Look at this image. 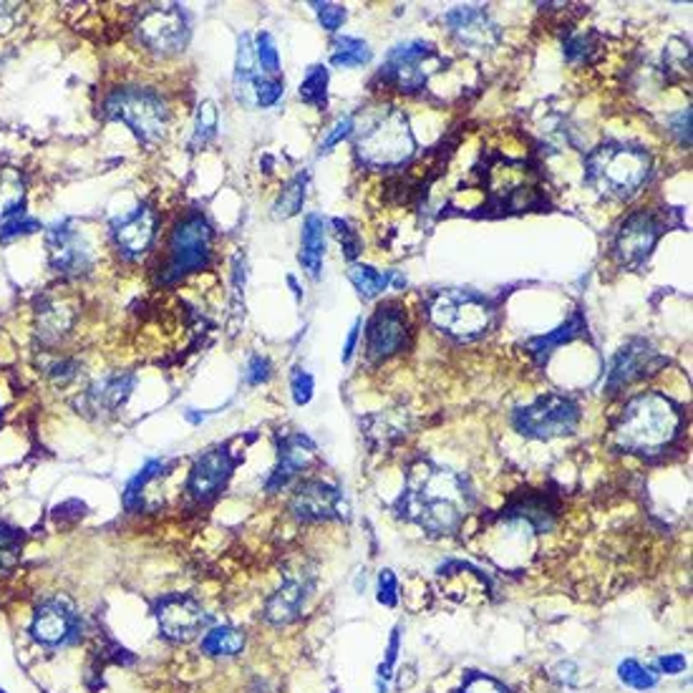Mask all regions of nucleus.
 Listing matches in <instances>:
<instances>
[{"label": "nucleus", "instance_id": "nucleus-1", "mask_svg": "<svg viewBox=\"0 0 693 693\" xmlns=\"http://www.w3.org/2000/svg\"><path fill=\"white\" fill-rule=\"evenodd\" d=\"M475 505L465 477L434 461H416L406 475V487L396 502L404 520L434 538L457 532Z\"/></svg>", "mask_w": 693, "mask_h": 693}, {"label": "nucleus", "instance_id": "nucleus-2", "mask_svg": "<svg viewBox=\"0 0 693 693\" xmlns=\"http://www.w3.org/2000/svg\"><path fill=\"white\" fill-rule=\"evenodd\" d=\"M683 414L663 394H641L625 404L623 414L613 424V444L628 455L655 457L663 455L681 437Z\"/></svg>", "mask_w": 693, "mask_h": 693}, {"label": "nucleus", "instance_id": "nucleus-3", "mask_svg": "<svg viewBox=\"0 0 693 693\" xmlns=\"http://www.w3.org/2000/svg\"><path fill=\"white\" fill-rule=\"evenodd\" d=\"M356 156L371 170H391L414 156L416 142L409 119L399 106L384 104L368 109L360 124H354Z\"/></svg>", "mask_w": 693, "mask_h": 693}, {"label": "nucleus", "instance_id": "nucleus-4", "mask_svg": "<svg viewBox=\"0 0 693 693\" xmlns=\"http://www.w3.org/2000/svg\"><path fill=\"white\" fill-rule=\"evenodd\" d=\"M651 174V156L641 146L608 142L588 154L585 182L613 200H631Z\"/></svg>", "mask_w": 693, "mask_h": 693}, {"label": "nucleus", "instance_id": "nucleus-5", "mask_svg": "<svg viewBox=\"0 0 693 693\" xmlns=\"http://www.w3.org/2000/svg\"><path fill=\"white\" fill-rule=\"evenodd\" d=\"M101 116L109 122L126 124L144 144L162 142L166 129H170L166 101L156 91L144 86H119L109 91L104 104H101Z\"/></svg>", "mask_w": 693, "mask_h": 693}, {"label": "nucleus", "instance_id": "nucleus-6", "mask_svg": "<svg viewBox=\"0 0 693 693\" xmlns=\"http://www.w3.org/2000/svg\"><path fill=\"white\" fill-rule=\"evenodd\" d=\"M492 305L467 291H444L429 305V320L457 340H477L492 326Z\"/></svg>", "mask_w": 693, "mask_h": 693}, {"label": "nucleus", "instance_id": "nucleus-7", "mask_svg": "<svg viewBox=\"0 0 693 693\" xmlns=\"http://www.w3.org/2000/svg\"><path fill=\"white\" fill-rule=\"evenodd\" d=\"M212 257V227L205 215L190 212L172 230L170 249L162 271V283L182 281L184 275L200 273L210 265Z\"/></svg>", "mask_w": 693, "mask_h": 693}, {"label": "nucleus", "instance_id": "nucleus-8", "mask_svg": "<svg viewBox=\"0 0 693 693\" xmlns=\"http://www.w3.org/2000/svg\"><path fill=\"white\" fill-rule=\"evenodd\" d=\"M580 424V404L570 396L548 394L530 406H522L512 414V427L530 439H558L568 437Z\"/></svg>", "mask_w": 693, "mask_h": 693}, {"label": "nucleus", "instance_id": "nucleus-9", "mask_svg": "<svg viewBox=\"0 0 693 693\" xmlns=\"http://www.w3.org/2000/svg\"><path fill=\"white\" fill-rule=\"evenodd\" d=\"M437 67H441V55L431 43L409 41V43L396 45V49L388 53V59L378 77H381L386 83H391L394 89L411 94V91H419L427 86V81L431 79V73L437 71Z\"/></svg>", "mask_w": 693, "mask_h": 693}, {"label": "nucleus", "instance_id": "nucleus-10", "mask_svg": "<svg viewBox=\"0 0 693 693\" xmlns=\"http://www.w3.org/2000/svg\"><path fill=\"white\" fill-rule=\"evenodd\" d=\"M136 35L146 49L160 55H172L184 51L190 41V21L180 6H146L139 13Z\"/></svg>", "mask_w": 693, "mask_h": 693}, {"label": "nucleus", "instance_id": "nucleus-11", "mask_svg": "<svg viewBox=\"0 0 693 693\" xmlns=\"http://www.w3.org/2000/svg\"><path fill=\"white\" fill-rule=\"evenodd\" d=\"M45 247H49V261L55 273L77 277L86 275L94 265V255L81 230L71 220L53 222L45 233Z\"/></svg>", "mask_w": 693, "mask_h": 693}, {"label": "nucleus", "instance_id": "nucleus-12", "mask_svg": "<svg viewBox=\"0 0 693 693\" xmlns=\"http://www.w3.org/2000/svg\"><path fill=\"white\" fill-rule=\"evenodd\" d=\"M154 618L162 635L172 643H190L207 625V613L192 595H164L156 600Z\"/></svg>", "mask_w": 693, "mask_h": 693}, {"label": "nucleus", "instance_id": "nucleus-13", "mask_svg": "<svg viewBox=\"0 0 693 693\" xmlns=\"http://www.w3.org/2000/svg\"><path fill=\"white\" fill-rule=\"evenodd\" d=\"M79 633V613L67 598H49L35 608L31 621V635L35 643L45 645V649H61V645L77 643Z\"/></svg>", "mask_w": 693, "mask_h": 693}, {"label": "nucleus", "instance_id": "nucleus-14", "mask_svg": "<svg viewBox=\"0 0 693 693\" xmlns=\"http://www.w3.org/2000/svg\"><path fill=\"white\" fill-rule=\"evenodd\" d=\"M661 235L663 225L653 212H635V215L625 217L623 225L618 227L613 243L618 263L628 267L641 265L651 255V249L659 243Z\"/></svg>", "mask_w": 693, "mask_h": 693}, {"label": "nucleus", "instance_id": "nucleus-15", "mask_svg": "<svg viewBox=\"0 0 693 693\" xmlns=\"http://www.w3.org/2000/svg\"><path fill=\"white\" fill-rule=\"evenodd\" d=\"M291 512L300 522L340 520V517H348V505L338 487L320 482V479H308L293 492Z\"/></svg>", "mask_w": 693, "mask_h": 693}, {"label": "nucleus", "instance_id": "nucleus-16", "mask_svg": "<svg viewBox=\"0 0 693 693\" xmlns=\"http://www.w3.org/2000/svg\"><path fill=\"white\" fill-rule=\"evenodd\" d=\"M235 465L237 461L227 447L210 449L194 461L187 479V492L194 502H212L222 492V487L227 485V479L233 477Z\"/></svg>", "mask_w": 693, "mask_h": 693}, {"label": "nucleus", "instance_id": "nucleus-17", "mask_svg": "<svg viewBox=\"0 0 693 693\" xmlns=\"http://www.w3.org/2000/svg\"><path fill=\"white\" fill-rule=\"evenodd\" d=\"M449 33L469 51H489L499 41L497 26L489 21V16L479 6H459L444 16Z\"/></svg>", "mask_w": 693, "mask_h": 693}, {"label": "nucleus", "instance_id": "nucleus-18", "mask_svg": "<svg viewBox=\"0 0 693 693\" xmlns=\"http://www.w3.org/2000/svg\"><path fill=\"white\" fill-rule=\"evenodd\" d=\"M659 366H663V358L655 356L651 344H645V340H631L625 348L618 350L613 364H610L605 388L610 394H618L621 388L653 374Z\"/></svg>", "mask_w": 693, "mask_h": 693}, {"label": "nucleus", "instance_id": "nucleus-19", "mask_svg": "<svg viewBox=\"0 0 693 693\" xmlns=\"http://www.w3.org/2000/svg\"><path fill=\"white\" fill-rule=\"evenodd\" d=\"M154 235H156V215L150 205H139L134 212L119 217L114 225H111L114 245L119 253L129 257V261L142 257L146 249H150Z\"/></svg>", "mask_w": 693, "mask_h": 693}, {"label": "nucleus", "instance_id": "nucleus-20", "mask_svg": "<svg viewBox=\"0 0 693 693\" xmlns=\"http://www.w3.org/2000/svg\"><path fill=\"white\" fill-rule=\"evenodd\" d=\"M406 344V316L399 305H381L368 320L366 346L371 358H388L399 354Z\"/></svg>", "mask_w": 693, "mask_h": 693}, {"label": "nucleus", "instance_id": "nucleus-21", "mask_svg": "<svg viewBox=\"0 0 693 693\" xmlns=\"http://www.w3.org/2000/svg\"><path fill=\"white\" fill-rule=\"evenodd\" d=\"M318 449L305 434H285L277 444V465L273 469L271 479H267V489L271 492H281L283 487L291 485V479L295 475H300L303 469H308L316 459Z\"/></svg>", "mask_w": 693, "mask_h": 693}, {"label": "nucleus", "instance_id": "nucleus-22", "mask_svg": "<svg viewBox=\"0 0 693 693\" xmlns=\"http://www.w3.org/2000/svg\"><path fill=\"white\" fill-rule=\"evenodd\" d=\"M558 517V502L550 495L534 492V489H524L512 502L502 510V520H517L538 532H548Z\"/></svg>", "mask_w": 693, "mask_h": 693}, {"label": "nucleus", "instance_id": "nucleus-23", "mask_svg": "<svg viewBox=\"0 0 693 693\" xmlns=\"http://www.w3.org/2000/svg\"><path fill=\"white\" fill-rule=\"evenodd\" d=\"M441 590L457 603H479L487 598V578L477 568L467 565V562H449V565L439 568Z\"/></svg>", "mask_w": 693, "mask_h": 693}, {"label": "nucleus", "instance_id": "nucleus-24", "mask_svg": "<svg viewBox=\"0 0 693 693\" xmlns=\"http://www.w3.org/2000/svg\"><path fill=\"white\" fill-rule=\"evenodd\" d=\"M77 320V308L67 298L59 295H45L35 308V333L43 344H59V340L71 330Z\"/></svg>", "mask_w": 693, "mask_h": 693}, {"label": "nucleus", "instance_id": "nucleus-25", "mask_svg": "<svg viewBox=\"0 0 693 693\" xmlns=\"http://www.w3.org/2000/svg\"><path fill=\"white\" fill-rule=\"evenodd\" d=\"M310 582L305 578H288L265 603V621L273 625H288L300 615L308 600Z\"/></svg>", "mask_w": 693, "mask_h": 693}, {"label": "nucleus", "instance_id": "nucleus-26", "mask_svg": "<svg viewBox=\"0 0 693 693\" xmlns=\"http://www.w3.org/2000/svg\"><path fill=\"white\" fill-rule=\"evenodd\" d=\"M134 388V376L116 374L96 381L86 391V406L96 414H111L122 406Z\"/></svg>", "mask_w": 693, "mask_h": 693}, {"label": "nucleus", "instance_id": "nucleus-27", "mask_svg": "<svg viewBox=\"0 0 693 693\" xmlns=\"http://www.w3.org/2000/svg\"><path fill=\"white\" fill-rule=\"evenodd\" d=\"M323 255H326V222L320 215H308L300 235V263L310 277L320 275Z\"/></svg>", "mask_w": 693, "mask_h": 693}, {"label": "nucleus", "instance_id": "nucleus-28", "mask_svg": "<svg viewBox=\"0 0 693 693\" xmlns=\"http://www.w3.org/2000/svg\"><path fill=\"white\" fill-rule=\"evenodd\" d=\"M582 330H585V320H582L580 313H572V316L562 323V326H558L550 333H544V336L527 340V350H530V354L542 364V360L550 358L554 348H560V346L570 344V340H575Z\"/></svg>", "mask_w": 693, "mask_h": 693}, {"label": "nucleus", "instance_id": "nucleus-29", "mask_svg": "<svg viewBox=\"0 0 693 693\" xmlns=\"http://www.w3.org/2000/svg\"><path fill=\"white\" fill-rule=\"evenodd\" d=\"M261 77L255 59V43L249 39V33L240 35V49H237V63H235V96L240 101H253V86L255 79Z\"/></svg>", "mask_w": 693, "mask_h": 693}, {"label": "nucleus", "instance_id": "nucleus-30", "mask_svg": "<svg viewBox=\"0 0 693 693\" xmlns=\"http://www.w3.org/2000/svg\"><path fill=\"white\" fill-rule=\"evenodd\" d=\"M245 649V633L237 628L220 625L202 638V653L212 655V659H233V655L243 653Z\"/></svg>", "mask_w": 693, "mask_h": 693}, {"label": "nucleus", "instance_id": "nucleus-31", "mask_svg": "<svg viewBox=\"0 0 693 693\" xmlns=\"http://www.w3.org/2000/svg\"><path fill=\"white\" fill-rule=\"evenodd\" d=\"M371 61V49H368L366 41L354 39V35H340L333 43L330 63L338 69H358L364 63Z\"/></svg>", "mask_w": 693, "mask_h": 693}, {"label": "nucleus", "instance_id": "nucleus-32", "mask_svg": "<svg viewBox=\"0 0 693 693\" xmlns=\"http://www.w3.org/2000/svg\"><path fill=\"white\" fill-rule=\"evenodd\" d=\"M26 200V182L18 170H0V217L18 215Z\"/></svg>", "mask_w": 693, "mask_h": 693}, {"label": "nucleus", "instance_id": "nucleus-33", "mask_svg": "<svg viewBox=\"0 0 693 693\" xmlns=\"http://www.w3.org/2000/svg\"><path fill=\"white\" fill-rule=\"evenodd\" d=\"M305 192H308V174H298V177H293L288 184H285L281 197L275 200L273 217L288 220L293 215H298V212L303 210Z\"/></svg>", "mask_w": 693, "mask_h": 693}, {"label": "nucleus", "instance_id": "nucleus-34", "mask_svg": "<svg viewBox=\"0 0 693 693\" xmlns=\"http://www.w3.org/2000/svg\"><path fill=\"white\" fill-rule=\"evenodd\" d=\"M348 281L354 283V288L364 295V298H376L378 293H384L388 288V281H391V275L376 271V267H371V265L354 263L348 267Z\"/></svg>", "mask_w": 693, "mask_h": 693}, {"label": "nucleus", "instance_id": "nucleus-35", "mask_svg": "<svg viewBox=\"0 0 693 693\" xmlns=\"http://www.w3.org/2000/svg\"><path fill=\"white\" fill-rule=\"evenodd\" d=\"M164 471V461L154 459L146 465L139 475L132 479V482L126 485V492H124V505L129 507V510H142L144 505V489L150 487L156 477H160Z\"/></svg>", "mask_w": 693, "mask_h": 693}, {"label": "nucleus", "instance_id": "nucleus-36", "mask_svg": "<svg viewBox=\"0 0 693 693\" xmlns=\"http://www.w3.org/2000/svg\"><path fill=\"white\" fill-rule=\"evenodd\" d=\"M300 99L305 104L326 109L328 104V69L326 67H313L308 77L300 81Z\"/></svg>", "mask_w": 693, "mask_h": 693}, {"label": "nucleus", "instance_id": "nucleus-37", "mask_svg": "<svg viewBox=\"0 0 693 693\" xmlns=\"http://www.w3.org/2000/svg\"><path fill=\"white\" fill-rule=\"evenodd\" d=\"M217 134V106L212 101H202L197 109V116H194V134H192V146L200 150L207 142H212Z\"/></svg>", "mask_w": 693, "mask_h": 693}, {"label": "nucleus", "instance_id": "nucleus-38", "mask_svg": "<svg viewBox=\"0 0 693 693\" xmlns=\"http://www.w3.org/2000/svg\"><path fill=\"white\" fill-rule=\"evenodd\" d=\"M255 59H257V69L263 71V77L277 79L281 73V55H277L275 41L271 33H261L255 41Z\"/></svg>", "mask_w": 693, "mask_h": 693}, {"label": "nucleus", "instance_id": "nucleus-39", "mask_svg": "<svg viewBox=\"0 0 693 693\" xmlns=\"http://www.w3.org/2000/svg\"><path fill=\"white\" fill-rule=\"evenodd\" d=\"M618 676H621V681L628 683V686L638 691H649L659 683V673L645 669V665H641L638 661H623L618 665Z\"/></svg>", "mask_w": 693, "mask_h": 693}, {"label": "nucleus", "instance_id": "nucleus-40", "mask_svg": "<svg viewBox=\"0 0 693 693\" xmlns=\"http://www.w3.org/2000/svg\"><path fill=\"white\" fill-rule=\"evenodd\" d=\"M21 552V532L16 527L0 522V570L11 568Z\"/></svg>", "mask_w": 693, "mask_h": 693}, {"label": "nucleus", "instance_id": "nucleus-41", "mask_svg": "<svg viewBox=\"0 0 693 693\" xmlns=\"http://www.w3.org/2000/svg\"><path fill=\"white\" fill-rule=\"evenodd\" d=\"M285 91L283 79H271V77H257L253 86V101L257 106H273L281 101Z\"/></svg>", "mask_w": 693, "mask_h": 693}, {"label": "nucleus", "instance_id": "nucleus-42", "mask_svg": "<svg viewBox=\"0 0 693 693\" xmlns=\"http://www.w3.org/2000/svg\"><path fill=\"white\" fill-rule=\"evenodd\" d=\"M35 230H41V222L35 217H28L21 212V215L8 217L3 225H0V243H11V240L31 235V233H35Z\"/></svg>", "mask_w": 693, "mask_h": 693}, {"label": "nucleus", "instance_id": "nucleus-43", "mask_svg": "<svg viewBox=\"0 0 693 693\" xmlns=\"http://www.w3.org/2000/svg\"><path fill=\"white\" fill-rule=\"evenodd\" d=\"M595 53V43H593V35H570V39L565 41V59L570 63H585L593 59Z\"/></svg>", "mask_w": 693, "mask_h": 693}, {"label": "nucleus", "instance_id": "nucleus-44", "mask_svg": "<svg viewBox=\"0 0 693 693\" xmlns=\"http://www.w3.org/2000/svg\"><path fill=\"white\" fill-rule=\"evenodd\" d=\"M459 693H510V689L505 683H499L497 679L487 676V673L471 671L465 679V686L459 689Z\"/></svg>", "mask_w": 693, "mask_h": 693}, {"label": "nucleus", "instance_id": "nucleus-45", "mask_svg": "<svg viewBox=\"0 0 693 693\" xmlns=\"http://www.w3.org/2000/svg\"><path fill=\"white\" fill-rule=\"evenodd\" d=\"M665 67H669V71H676L679 77H686L689 69H691V51H689V43L683 41H673L669 49H665V55H663Z\"/></svg>", "mask_w": 693, "mask_h": 693}, {"label": "nucleus", "instance_id": "nucleus-46", "mask_svg": "<svg viewBox=\"0 0 693 693\" xmlns=\"http://www.w3.org/2000/svg\"><path fill=\"white\" fill-rule=\"evenodd\" d=\"M313 388H316V381L308 371H303L300 366L293 368L291 374V391H293V401L298 406H305L313 399Z\"/></svg>", "mask_w": 693, "mask_h": 693}, {"label": "nucleus", "instance_id": "nucleus-47", "mask_svg": "<svg viewBox=\"0 0 693 693\" xmlns=\"http://www.w3.org/2000/svg\"><path fill=\"white\" fill-rule=\"evenodd\" d=\"M313 8L318 11V21L320 26L326 28V31H338L340 26H344L346 21V8L338 6V3H313Z\"/></svg>", "mask_w": 693, "mask_h": 693}, {"label": "nucleus", "instance_id": "nucleus-48", "mask_svg": "<svg viewBox=\"0 0 693 693\" xmlns=\"http://www.w3.org/2000/svg\"><path fill=\"white\" fill-rule=\"evenodd\" d=\"M378 603L388 608L399 603V580H396L391 570H384L381 575H378Z\"/></svg>", "mask_w": 693, "mask_h": 693}, {"label": "nucleus", "instance_id": "nucleus-49", "mask_svg": "<svg viewBox=\"0 0 693 693\" xmlns=\"http://www.w3.org/2000/svg\"><path fill=\"white\" fill-rule=\"evenodd\" d=\"M354 124H356V119H354V116H344V119H338V122L333 124L330 134H328V136L323 139V142H320V154L330 152L333 146H336L338 142H344L346 136L354 134Z\"/></svg>", "mask_w": 693, "mask_h": 693}, {"label": "nucleus", "instance_id": "nucleus-50", "mask_svg": "<svg viewBox=\"0 0 693 693\" xmlns=\"http://www.w3.org/2000/svg\"><path fill=\"white\" fill-rule=\"evenodd\" d=\"M671 134L679 139L683 146H691V109H681L679 114H673L669 119Z\"/></svg>", "mask_w": 693, "mask_h": 693}, {"label": "nucleus", "instance_id": "nucleus-51", "mask_svg": "<svg viewBox=\"0 0 693 693\" xmlns=\"http://www.w3.org/2000/svg\"><path fill=\"white\" fill-rule=\"evenodd\" d=\"M333 225H336V230H338L340 245H344L346 255L350 257V261H354V257L360 253V240L356 235V230H350V225H348V222H344V220H336V222H333Z\"/></svg>", "mask_w": 693, "mask_h": 693}, {"label": "nucleus", "instance_id": "nucleus-52", "mask_svg": "<svg viewBox=\"0 0 693 693\" xmlns=\"http://www.w3.org/2000/svg\"><path fill=\"white\" fill-rule=\"evenodd\" d=\"M267 376H271V360H267L265 356L249 358L247 371H245V381L255 386V384L267 381Z\"/></svg>", "mask_w": 693, "mask_h": 693}, {"label": "nucleus", "instance_id": "nucleus-53", "mask_svg": "<svg viewBox=\"0 0 693 693\" xmlns=\"http://www.w3.org/2000/svg\"><path fill=\"white\" fill-rule=\"evenodd\" d=\"M77 371H79V366L73 364L71 358H53V364L49 366V374L53 381H59V384H67V381H71L73 376H77Z\"/></svg>", "mask_w": 693, "mask_h": 693}, {"label": "nucleus", "instance_id": "nucleus-54", "mask_svg": "<svg viewBox=\"0 0 693 693\" xmlns=\"http://www.w3.org/2000/svg\"><path fill=\"white\" fill-rule=\"evenodd\" d=\"M21 16V6L16 3H0V33H8L18 23Z\"/></svg>", "mask_w": 693, "mask_h": 693}, {"label": "nucleus", "instance_id": "nucleus-55", "mask_svg": "<svg viewBox=\"0 0 693 693\" xmlns=\"http://www.w3.org/2000/svg\"><path fill=\"white\" fill-rule=\"evenodd\" d=\"M396 653H399V628H396L394 635H391V643H388L386 663H381V669H378V676H381V679L391 676V669H394V663H396Z\"/></svg>", "mask_w": 693, "mask_h": 693}, {"label": "nucleus", "instance_id": "nucleus-56", "mask_svg": "<svg viewBox=\"0 0 693 693\" xmlns=\"http://www.w3.org/2000/svg\"><path fill=\"white\" fill-rule=\"evenodd\" d=\"M659 669L669 673V676H676V673H683V669H686V659L681 653L663 655V659H659Z\"/></svg>", "mask_w": 693, "mask_h": 693}, {"label": "nucleus", "instance_id": "nucleus-57", "mask_svg": "<svg viewBox=\"0 0 693 693\" xmlns=\"http://www.w3.org/2000/svg\"><path fill=\"white\" fill-rule=\"evenodd\" d=\"M358 330H360V320H356V323H354V326H350V330H348V338H346L344 354H340V360H344V364H348V360H350V356H354V350H356V344H358Z\"/></svg>", "mask_w": 693, "mask_h": 693}, {"label": "nucleus", "instance_id": "nucleus-58", "mask_svg": "<svg viewBox=\"0 0 693 693\" xmlns=\"http://www.w3.org/2000/svg\"><path fill=\"white\" fill-rule=\"evenodd\" d=\"M0 693H6V691H3V689H0Z\"/></svg>", "mask_w": 693, "mask_h": 693}]
</instances>
